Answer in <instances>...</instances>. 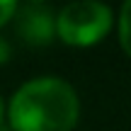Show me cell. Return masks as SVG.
<instances>
[{"label":"cell","mask_w":131,"mask_h":131,"mask_svg":"<svg viewBox=\"0 0 131 131\" xmlns=\"http://www.w3.org/2000/svg\"><path fill=\"white\" fill-rule=\"evenodd\" d=\"M78 109L73 85L63 78L41 75L17 88L10 100V122L17 131H70Z\"/></svg>","instance_id":"obj_1"},{"label":"cell","mask_w":131,"mask_h":131,"mask_svg":"<svg viewBox=\"0 0 131 131\" xmlns=\"http://www.w3.org/2000/svg\"><path fill=\"white\" fill-rule=\"evenodd\" d=\"M112 24V12L102 0H73L56 17V32L68 44H92Z\"/></svg>","instance_id":"obj_2"},{"label":"cell","mask_w":131,"mask_h":131,"mask_svg":"<svg viewBox=\"0 0 131 131\" xmlns=\"http://www.w3.org/2000/svg\"><path fill=\"white\" fill-rule=\"evenodd\" d=\"M15 29L27 44L41 46L56 34V17L44 3H24L15 10Z\"/></svg>","instance_id":"obj_3"},{"label":"cell","mask_w":131,"mask_h":131,"mask_svg":"<svg viewBox=\"0 0 131 131\" xmlns=\"http://www.w3.org/2000/svg\"><path fill=\"white\" fill-rule=\"evenodd\" d=\"M119 39H122L124 49L131 56V0H124L122 15H119Z\"/></svg>","instance_id":"obj_4"},{"label":"cell","mask_w":131,"mask_h":131,"mask_svg":"<svg viewBox=\"0 0 131 131\" xmlns=\"http://www.w3.org/2000/svg\"><path fill=\"white\" fill-rule=\"evenodd\" d=\"M15 10H17V0H0V24L12 17Z\"/></svg>","instance_id":"obj_5"},{"label":"cell","mask_w":131,"mask_h":131,"mask_svg":"<svg viewBox=\"0 0 131 131\" xmlns=\"http://www.w3.org/2000/svg\"><path fill=\"white\" fill-rule=\"evenodd\" d=\"M10 58V44L5 37H0V63H5Z\"/></svg>","instance_id":"obj_6"},{"label":"cell","mask_w":131,"mask_h":131,"mask_svg":"<svg viewBox=\"0 0 131 131\" xmlns=\"http://www.w3.org/2000/svg\"><path fill=\"white\" fill-rule=\"evenodd\" d=\"M0 122H3V100H0Z\"/></svg>","instance_id":"obj_7"},{"label":"cell","mask_w":131,"mask_h":131,"mask_svg":"<svg viewBox=\"0 0 131 131\" xmlns=\"http://www.w3.org/2000/svg\"><path fill=\"white\" fill-rule=\"evenodd\" d=\"M29 3H44V0H29Z\"/></svg>","instance_id":"obj_8"}]
</instances>
